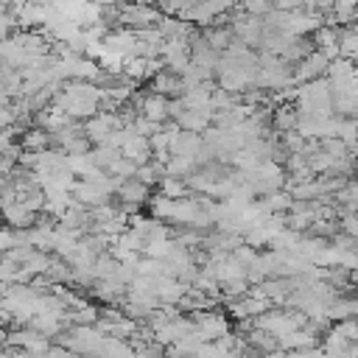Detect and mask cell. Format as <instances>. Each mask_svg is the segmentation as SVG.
<instances>
[{
  "label": "cell",
  "mask_w": 358,
  "mask_h": 358,
  "mask_svg": "<svg viewBox=\"0 0 358 358\" xmlns=\"http://www.w3.org/2000/svg\"><path fill=\"white\" fill-rule=\"evenodd\" d=\"M140 115H143L145 120H154V123L171 117V101H168V95H159V92L143 95V101H140Z\"/></svg>",
  "instance_id": "cell-2"
},
{
  "label": "cell",
  "mask_w": 358,
  "mask_h": 358,
  "mask_svg": "<svg viewBox=\"0 0 358 358\" xmlns=\"http://www.w3.org/2000/svg\"><path fill=\"white\" fill-rule=\"evenodd\" d=\"M336 199L347 207V213H358V182H344Z\"/></svg>",
  "instance_id": "cell-3"
},
{
  "label": "cell",
  "mask_w": 358,
  "mask_h": 358,
  "mask_svg": "<svg viewBox=\"0 0 358 358\" xmlns=\"http://www.w3.org/2000/svg\"><path fill=\"white\" fill-rule=\"evenodd\" d=\"M330 56H324L322 50H310L305 59H299L296 64H294V78L296 81H316V78H322L324 73H327V67H330Z\"/></svg>",
  "instance_id": "cell-1"
}]
</instances>
